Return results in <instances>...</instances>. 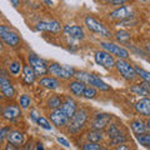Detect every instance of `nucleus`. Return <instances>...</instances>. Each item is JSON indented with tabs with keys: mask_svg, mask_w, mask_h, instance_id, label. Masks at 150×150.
I'll return each mask as SVG.
<instances>
[{
	"mask_svg": "<svg viewBox=\"0 0 150 150\" xmlns=\"http://www.w3.org/2000/svg\"><path fill=\"white\" fill-rule=\"evenodd\" d=\"M74 76L78 79V81H81L84 84H88V85H91L93 88H98V89L104 90V91L110 90V86L108 85L106 83L103 81L95 74H90V73H86V71H75Z\"/></svg>",
	"mask_w": 150,
	"mask_h": 150,
	"instance_id": "nucleus-1",
	"label": "nucleus"
},
{
	"mask_svg": "<svg viewBox=\"0 0 150 150\" xmlns=\"http://www.w3.org/2000/svg\"><path fill=\"white\" fill-rule=\"evenodd\" d=\"M48 73L60 79H70L75 75V70L70 65H62L58 63H53L48 67Z\"/></svg>",
	"mask_w": 150,
	"mask_h": 150,
	"instance_id": "nucleus-2",
	"label": "nucleus"
},
{
	"mask_svg": "<svg viewBox=\"0 0 150 150\" xmlns=\"http://www.w3.org/2000/svg\"><path fill=\"white\" fill-rule=\"evenodd\" d=\"M88 120V112L85 109H80V110H76V112L74 114V116L69 120L68 123V129L70 133H78L84 124L86 123Z\"/></svg>",
	"mask_w": 150,
	"mask_h": 150,
	"instance_id": "nucleus-3",
	"label": "nucleus"
},
{
	"mask_svg": "<svg viewBox=\"0 0 150 150\" xmlns=\"http://www.w3.org/2000/svg\"><path fill=\"white\" fill-rule=\"evenodd\" d=\"M0 39L10 46H16L20 43V36H19V34L15 30L10 29V28L6 25H0Z\"/></svg>",
	"mask_w": 150,
	"mask_h": 150,
	"instance_id": "nucleus-4",
	"label": "nucleus"
},
{
	"mask_svg": "<svg viewBox=\"0 0 150 150\" xmlns=\"http://www.w3.org/2000/svg\"><path fill=\"white\" fill-rule=\"evenodd\" d=\"M28 59H29V64L33 68V70H34L36 76H43V75L48 73V65H46V63L40 56H38L34 53H30L29 56H28Z\"/></svg>",
	"mask_w": 150,
	"mask_h": 150,
	"instance_id": "nucleus-5",
	"label": "nucleus"
},
{
	"mask_svg": "<svg viewBox=\"0 0 150 150\" xmlns=\"http://www.w3.org/2000/svg\"><path fill=\"white\" fill-rule=\"evenodd\" d=\"M100 45H101V48L104 49V51H106V53H109V54L119 56V58L123 59V60L128 59L129 55H130L129 51L126 50L124 46L118 45V44H115V43H109V41H101Z\"/></svg>",
	"mask_w": 150,
	"mask_h": 150,
	"instance_id": "nucleus-6",
	"label": "nucleus"
},
{
	"mask_svg": "<svg viewBox=\"0 0 150 150\" xmlns=\"http://www.w3.org/2000/svg\"><path fill=\"white\" fill-rule=\"evenodd\" d=\"M115 68L118 69V71L120 73V75L123 76L125 80L128 81H133L135 78H137V74H135L134 67L130 63L125 62V60L120 59L118 62H115Z\"/></svg>",
	"mask_w": 150,
	"mask_h": 150,
	"instance_id": "nucleus-7",
	"label": "nucleus"
},
{
	"mask_svg": "<svg viewBox=\"0 0 150 150\" xmlns=\"http://www.w3.org/2000/svg\"><path fill=\"white\" fill-rule=\"evenodd\" d=\"M85 25L88 26V29L90 31L96 33V34H99L101 36H105V38L111 36V33L108 30L100 21H98L96 19L93 18V16H86L85 18Z\"/></svg>",
	"mask_w": 150,
	"mask_h": 150,
	"instance_id": "nucleus-8",
	"label": "nucleus"
},
{
	"mask_svg": "<svg viewBox=\"0 0 150 150\" xmlns=\"http://www.w3.org/2000/svg\"><path fill=\"white\" fill-rule=\"evenodd\" d=\"M94 59H95V63L100 67H104L106 69H111L112 67H115V59L111 54L106 53V51L101 50V51H96L95 55H94Z\"/></svg>",
	"mask_w": 150,
	"mask_h": 150,
	"instance_id": "nucleus-9",
	"label": "nucleus"
},
{
	"mask_svg": "<svg viewBox=\"0 0 150 150\" xmlns=\"http://www.w3.org/2000/svg\"><path fill=\"white\" fill-rule=\"evenodd\" d=\"M36 30L40 31H51V33H60L62 31V24L58 20H48L40 21L36 24Z\"/></svg>",
	"mask_w": 150,
	"mask_h": 150,
	"instance_id": "nucleus-10",
	"label": "nucleus"
},
{
	"mask_svg": "<svg viewBox=\"0 0 150 150\" xmlns=\"http://www.w3.org/2000/svg\"><path fill=\"white\" fill-rule=\"evenodd\" d=\"M108 134H109V138H110V142L111 144H119L120 143H124L125 142V137L124 134H121L120 128L118 124H111L108 129Z\"/></svg>",
	"mask_w": 150,
	"mask_h": 150,
	"instance_id": "nucleus-11",
	"label": "nucleus"
},
{
	"mask_svg": "<svg viewBox=\"0 0 150 150\" xmlns=\"http://www.w3.org/2000/svg\"><path fill=\"white\" fill-rule=\"evenodd\" d=\"M133 14H134L133 8H130V6H121L119 9H116V10L111 11L109 14V16L111 19H118V20L123 21V20H126V19H130L131 16H133Z\"/></svg>",
	"mask_w": 150,
	"mask_h": 150,
	"instance_id": "nucleus-12",
	"label": "nucleus"
},
{
	"mask_svg": "<svg viewBox=\"0 0 150 150\" xmlns=\"http://www.w3.org/2000/svg\"><path fill=\"white\" fill-rule=\"evenodd\" d=\"M50 119L56 126H59V128H62V126H64V125H68L69 120H70L68 116L60 110V108L50 112Z\"/></svg>",
	"mask_w": 150,
	"mask_h": 150,
	"instance_id": "nucleus-13",
	"label": "nucleus"
},
{
	"mask_svg": "<svg viewBox=\"0 0 150 150\" xmlns=\"http://www.w3.org/2000/svg\"><path fill=\"white\" fill-rule=\"evenodd\" d=\"M0 89H1L3 95H5L6 98H13L15 94V89L6 75H0Z\"/></svg>",
	"mask_w": 150,
	"mask_h": 150,
	"instance_id": "nucleus-14",
	"label": "nucleus"
},
{
	"mask_svg": "<svg viewBox=\"0 0 150 150\" xmlns=\"http://www.w3.org/2000/svg\"><path fill=\"white\" fill-rule=\"evenodd\" d=\"M64 33L65 35H68L69 38L75 40H81L84 39V30L81 26H78V25H67L64 28Z\"/></svg>",
	"mask_w": 150,
	"mask_h": 150,
	"instance_id": "nucleus-15",
	"label": "nucleus"
},
{
	"mask_svg": "<svg viewBox=\"0 0 150 150\" xmlns=\"http://www.w3.org/2000/svg\"><path fill=\"white\" fill-rule=\"evenodd\" d=\"M21 115V110L18 105H14V104H9L4 108L3 110V116L8 120H15L18 118H20Z\"/></svg>",
	"mask_w": 150,
	"mask_h": 150,
	"instance_id": "nucleus-16",
	"label": "nucleus"
},
{
	"mask_svg": "<svg viewBox=\"0 0 150 150\" xmlns=\"http://www.w3.org/2000/svg\"><path fill=\"white\" fill-rule=\"evenodd\" d=\"M111 119H112V116L110 114H104V112H101V114H98L95 116V119H94V121H93V128H94V130L104 129L105 126L110 123Z\"/></svg>",
	"mask_w": 150,
	"mask_h": 150,
	"instance_id": "nucleus-17",
	"label": "nucleus"
},
{
	"mask_svg": "<svg viewBox=\"0 0 150 150\" xmlns=\"http://www.w3.org/2000/svg\"><path fill=\"white\" fill-rule=\"evenodd\" d=\"M60 110H62L69 119H71L74 116V114L76 112V110H78L76 109V103H75L71 98H67L65 101L62 104V106H60Z\"/></svg>",
	"mask_w": 150,
	"mask_h": 150,
	"instance_id": "nucleus-18",
	"label": "nucleus"
},
{
	"mask_svg": "<svg viewBox=\"0 0 150 150\" xmlns=\"http://www.w3.org/2000/svg\"><path fill=\"white\" fill-rule=\"evenodd\" d=\"M8 140H9V144L14 145V146H20V145L24 144L25 142V137L21 131L19 130H13L8 134Z\"/></svg>",
	"mask_w": 150,
	"mask_h": 150,
	"instance_id": "nucleus-19",
	"label": "nucleus"
},
{
	"mask_svg": "<svg viewBox=\"0 0 150 150\" xmlns=\"http://www.w3.org/2000/svg\"><path fill=\"white\" fill-rule=\"evenodd\" d=\"M135 109H137L139 114L144 116H150V99H148V98L140 99L135 104Z\"/></svg>",
	"mask_w": 150,
	"mask_h": 150,
	"instance_id": "nucleus-20",
	"label": "nucleus"
},
{
	"mask_svg": "<svg viewBox=\"0 0 150 150\" xmlns=\"http://www.w3.org/2000/svg\"><path fill=\"white\" fill-rule=\"evenodd\" d=\"M86 85L81 81H78V80H74L69 84V89L70 91H71V94H74V95L76 96H83L84 94V90H85Z\"/></svg>",
	"mask_w": 150,
	"mask_h": 150,
	"instance_id": "nucleus-21",
	"label": "nucleus"
},
{
	"mask_svg": "<svg viewBox=\"0 0 150 150\" xmlns=\"http://www.w3.org/2000/svg\"><path fill=\"white\" fill-rule=\"evenodd\" d=\"M35 73L30 65H25L24 69H23V80L25 84H33L35 80Z\"/></svg>",
	"mask_w": 150,
	"mask_h": 150,
	"instance_id": "nucleus-22",
	"label": "nucleus"
},
{
	"mask_svg": "<svg viewBox=\"0 0 150 150\" xmlns=\"http://www.w3.org/2000/svg\"><path fill=\"white\" fill-rule=\"evenodd\" d=\"M130 126H131V130H133L135 134H138V135L145 134V131H146V129H148V126L145 125V123H144V121H142L140 119H137V120L131 121Z\"/></svg>",
	"mask_w": 150,
	"mask_h": 150,
	"instance_id": "nucleus-23",
	"label": "nucleus"
},
{
	"mask_svg": "<svg viewBox=\"0 0 150 150\" xmlns=\"http://www.w3.org/2000/svg\"><path fill=\"white\" fill-rule=\"evenodd\" d=\"M40 85L46 88V89H50V90H55V89L59 88V81L56 80L55 78L46 76V78H43L40 80Z\"/></svg>",
	"mask_w": 150,
	"mask_h": 150,
	"instance_id": "nucleus-24",
	"label": "nucleus"
},
{
	"mask_svg": "<svg viewBox=\"0 0 150 150\" xmlns=\"http://www.w3.org/2000/svg\"><path fill=\"white\" fill-rule=\"evenodd\" d=\"M131 91L134 94H137V95H148L149 91H150V88L148 85V83H144V84H137V85L131 86L130 89Z\"/></svg>",
	"mask_w": 150,
	"mask_h": 150,
	"instance_id": "nucleus-25",
	"label": "nucleus"
},
{
	"mask_svg": "<svg viewBox=\"0 0 150 150\" xmlns=\"http://www.w3.org/2000/svg\"><path fill=\"white\" fill-rule=\"evenodd\" d=\"M86 138L89 140V143H98V142L101 140L103 135H101V133L99 130H93V131H90V133H88Z\"/></svg>",
	"mask_w": 150,
	"mask_h": 150,
	"instance_id": "nucleus-26",
	"label": "nucleus"
},
{
	"mask_svg": "<svg viewBox=\"0 0 150 150\" xmlns=\"http://www.w3.org/2000/svg\"><path fill=\"white\" fill-rule=\"evenodd\" d=\"M62 99H60L59 96H56V95H54V96H51L50 99L48 100V106L50 108V109H53V110H55V109H59L60 106H62Z\"/></svg>",
	"mask_w": 150,
	"mask_h": 150,
	"instance_id": "nucleus-27",
	"label": "nucleus"
},
{
	"mask_svg": "<svg viewBox=\"0 0 150 150\" xmlns=\"http://www.w3.org/2000/svg\"><path fill=\"white\" fill-rule=\"evenodd\" d=\"M134 70H135V74L139 75L142 79H144L145 83L150 84V73L149 71H146V70H144V69L139 68V67H134Z\"/></svg>",
	"mask_w": 150,
	"mask_h": 150,
	"instance_id": "nucleus-28",
	"label": "nucleus"
},
{
	"mask_svg": "<svg viewBox=\"0 0 150 150\" xmlns=\"http://www.w3.org/2000/svg\"><path fill=\"white\" fill-rule=\"evenodd\" d=\"M137 139L138 142L146 146L148 149H150V134H140V135H137Z\"/></svg>",
	"mask_w": 150,
	"mask_h": 150,
	"instance_id": "nucleus-29",
	"label": "nucleus"
},
{
	"mask_svg": "<svg viewBox=\"0 0 150 150\" xmlns=\"http://www.w3.org/2000/svg\"><path fill=\"white\" fill-rule=\"evenodd\" d=\"M36 123H38V125H39L40 128H43V129H45V130H51V129H53V126L50 125V123L48 121V119L44 118V116H40V115H39V118L36 119Z\"/></svg>",
	"mask_w": 150,
	"mask_h": 150,
	"instance_id": "nucleus-30",
	"label": "nucleus"
},
{
	"mask_svg": "<svg viewBox=\"0 0 150 150\" xmlns=\"http://www.w3.org/2000/svg\"><path fill=\"white\" fill-rule=\"evenodd\" d=\"M115 36H116V39H118L120 43H126V41L130 39V33L125 31V30H120V31L116 33Z\"/></svg>",
	"mask_w": 150,
	"mask_h": 150,
	"instance_id": "nucleus-31",
	"label": "nucleus"
},
{
	"mask_svg": "<svg viewBox=\"0 0 150 150\" xmlns=\"http://www.w3.org/2000/svg\"><path fill=\"white\" fill-rule=\"evenodd\" d=\"M83 96L86 98V99H94L96 96V89L93 86H86L85 90H84Z\"/></svg>",
	"mask_w": 150,
	"mask_h": 150,
	"instance_id": "nucleus-32",
	"label": "nucleus"
},
{
	"mask_svg": "<svg viewBox=\"0 0 150 150\" xmlns=\"http://www.w3.org/2000/svg\"><path fill=\"white\" fill-rule=\"evenodd\" d=\"M21 70V64L19 62H14L10 64V67H9V71H10L13 75H18L19 73H20Z\"/></svg>",
	"mask_w": 150,
	"mask_h": 150,
	"instance_id": "nucleus-33",
	"label": "nucleus"
},
{
	"mask_svg": "<svg viewBox=\"0 0 150 150\" xmlns=\"http://www.w3.org/2000/svg\"><path fill=\"white\" fill-rule=\"evenodd\" d=\"M30 104H31V99H30L29 95L24 94V95L20 96V105H21L23 109H28V108L30 106Z\"/></svg>",
	"mask_w": 150,
	"mask_h": 150,
	"instance_id": "nucleus-34",
	"label": "nucleus"
},
{
	"mask_svg": "<svg viewBox=\"0 0 150 150\" xmlns=\"http://www.w3.org/2000/svg\"><path fill=\"white\" fill-rule=\"evenodd\" d=\"M100 145L98 143H86L83 146V150H100Z\"/></svg>",
	"mask_w": 150,
	"mask_h": 150,
	"instance_id": "nucleus-35",
	"label": "nucleus"
},
{
	"mask_svg": "<svg viewBox=\"0 0 150 150\" xmlns=\"http://www.w3.org/2000/svg\"><path fill=\"white\" fill-rule=\"evenodd\" d=\"M56 140H58V143H59L60 145H64L65 148H69V146H70V143H69V142H68V140L65 139V138H62V137H59V138L56 139Z\"/></svg>",
	"mask_w": 150,
	"mask_h": 150,
	"instance_id": "nucleus-36",
	"label": "nucleus"
},
{
	"mask_svg": "<svg viewBox=\"0 0 150 150\" xmlns=\"http://www.w3.org/2000/svg\"><path fill=\"white\" fill-rule=\"evenodd\" d=\"M8 129H0V143L4 140V138L8 137Z\"/></svg>",
	"mask_w": 150,
	"mask_h": 150,
	"instance_id": "nucleus-37",
	"label": "nucleus"
},
{
	"mask_svg": "<svg viewBox=\"0 0 150 150\" xmlns=\"http://www.w3.org/2000/svg\"><path fill=\"white\" fill-rule=\"evenodd\" d=\"M116 150H129V146L128 145H124V144H120L118 148H116Z\"/></svg>",
	"mask_w": 150,
	"mask_h": 150,
	"instance_id": "nucleus-38",
	"label": "nucleus"
},
{
	"mask_svg": "<svg viewBox=\"0 0 150 150\" xmlns=\"http://www.w3.org/2000/svg\"><path fill=\"white\" fill-rule=\"evenodd\" d=\"M125 1L124 0H115V1H109V4H115V5H121V4H124Z\"/></svg>",
	"mask_w": 150,
	"mask_h": 150,
	"instance_id": "nucleus-39",
	"label": "nucleus"
},
{
	"mask_svg": "<svg viewBox=\"0 0 150 150\" xmlns=\"http://www.w3.org/2000/svg\"><path fill=\"white\" fill-rule=\"evenodd\" d=\"M5 150H16V148L14 146V145H11V144H9V145H6V148H5Z\"/></svg>",
	"mask_w": 150,
	"mask_h": 150,
	"instance_id": "nucleus-40",
	"label": "nucleus"
},
{
	"mask_svg": "<svg viewBox=\"0 0 150 150\" xmlns=\"http://www.w3.org/2000/svg\"><path fill=\"white\" fill-rule=\"evenodd\" d=\"M36 150H44V148H43V144H38V146H36Z\"/></svg>",
	"mask_w": 150,
	"mask_h": 150,
	"instance_id": "nucleus-41",
	"label": "nucleus"
},
{
	"mask_svg": "<svg viewBox=\"0 0 150 150\" xmlns=\"http://www.w3.org/2000/svg\"><path fill=\"white\" fill-rule=\"evenodd\" d=\"M11 4H13L14 6H18L19 4H20V1H15V0H11Z\"/></svg>",
	"mask_w": 150,
	"mask_h": 150,
	"instance_id": "nucleus-42",
	"label": "nucleus"
},
{
	"mask_svg": "<svg viewBox=\"0 0 150 150\" xmlns=\"http://www.w3.org/2000/svg\"><path fill=\"white\" fill-rule=\"evenodd\" d=\"M3 49H4V45H3V43H1V40H0V53L3 51Z\"/></svg>",
	"mask_w": 150,
	"mask_h": 150,
	"instance_id": "nucleus-43",
	"label": "nucleus"
},
{
	"mask_svg": "<svg viewBox=\"0 0 150 150\" xmlns=\"http://www.w3.org/2000/svg\"><path fill=\"white\" fill-rule=\"evenodd\" d=\"M146 51H148V55H149V58H150V45L146 46Z\"/></svg>",
	"mask_w": 150,
	"mask_h": 150,
	"instance_id": "nucleus-44",
	"label": "nucleus"
},
{
	"mask_svg": "<svg viewBox=\"0 0 150 150\" xmlns=\"http://www.w3.org/2000/svg\"><path fill=\"white\" fill-rule=\"evenodd\" d=\"M146 126H148V128H149V129H150V119H149V120H148V123H146Z\"/></svg>",
	"mask_w": 150,
	"mask_h": 150,
	"instance_id": "nucleus-45",
	"label": "nucleus"
},
{
	"mask_svg": "<svg viewBox=\"0 0 150 150\" xmlns=\"http://www.w3.org/2000/svg\"><path fill=\"white\" fill-rule=\"evenodd\" d=\"M0 112H1V105H0Z\"/></svg>",
	"mask_w": 150,
	"mask_h": 150,
	"instance_id": "nucleus-46",
	"label": "nucleus"
},
{
	"mask_svg": "<svg viewBox=\"0 0 150 150\" xmlns=\"http://www.w3.org/2000/svg\"><path fill=\"white\" fill-rule=\"evenodd\" d=\"M100 150H109V149H100Z\"/></svg>",
	"mask_w": 150,
	"mask_h": 150,
	"instance_id": "nucleus-47",
	"label": "nucleus"
},
{
	"mask_svg": "<svg viewBox=\"0 0 150 150\" xmlns=\"http://www.w3.org/2000/svg\"><path fill=\"white\" fill-rule=\"evenodd\" d=\"M0 100H1V95H0Z\"/></svg>",
	"mask_w": 150,
	"mask_h": 150,
	"instance_id": "nucleus-48",
	"label": "nucleus"
}]
</instances>
